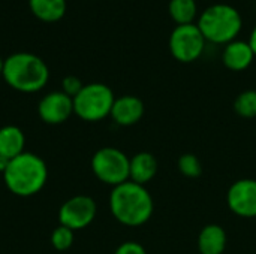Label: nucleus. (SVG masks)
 <instances>
[{
	"label": "nucleus",
	"mask_w": 256,
	"mask_h": 254,
	"mask_svg": "<svg viewBox=\"0 0 256 254\" xmlns=\"http://www.w3.org/2000/svg\"><path fill=\"white\" fill-rule=\"evenodd\" d=\"M158 169H159L158 159L152 153L148 151L136 153L135 156L130 157L129 162V181L136 183L140 186H146L156 177Z\"/></svg>",
	"instance_id": "13"
},
{
	"label": "nucleus",
	"mask_w": 256,
	"mask_h": 254,
	"mask_svg": "<svg viewBox=\"0 0 256 254\" xmlns=\"http://www.w3.org/2000/svg\"><path fill=\"white\" fill-rule=\"evenodd\" d=\"M32 13L44 22H57L64 13L68 3L66 0H28Z\"/></svg>",
	"instance_id": "16"
},
{
	"label": "nucleus",
	"mask_w": 256,
	"mask_h": 254,
	"mask_svg": "<svg viewBox=\"0 0 256 254\" xmlns=\"http://www.w3.org/2000/svg\"><path fill=\"white\" fill-rule=\"evenodd\" d=\"M234 111L242 118L256 117V90H244L234 100Z\"/></svg>",
	"instance_id": "18"
},
{
	"label": "nucleus",
	"mask_w": 256,
	"mask_h": 254,
	"mask_svg": "<svg viewBox=\"0 0 256 254\" xmlns=\"http://www.w3.org/2000/svg\"><path fill=\"white\" fill-rule=\"evenodd\" d=\"M116 96L102 82L84 84L82 90L74 97V114L84 121H100L110 117Z\"/></svg>",
	"instance_id": "5"
},
{
	"label": "nucleus",
	"mask_w": 256,
	"mask_h": 254,
	"mask_svg": "<svg viewBox=\"0 0 256 254\" xmlns=\"http://www.w3.org/2000/svg\"><path fill=\"white\" fill-rule=\"evenodd\" d=\"M255 60L254 49L246 40H232L225 45L222 51V63L226 69L232 72L246 70Z\"/></svg>",
	"instance_id": "12"
},
{
	"label": "nucleus",
	"mask_w": 256,
	"mask_h": 254,
	"mask_svg": "<svg viewBox=\"0 0 256 254\" xmlns=\"http://www.w3.org/2000/svg\"><path fill=\"white\" fill-rule=\"evenodd\" d=\"M168 12L177 25L194 24L198 16V3L196 0H170Z\"/></svg>",
	"instance_id": "17"
},
{
	"label": "nucleus",
	"mask_w": 256,
	"mask_h": 254,
	"mask_svg": "<svg viewBox=\"0 0 256 254\" xmlns=\"http://www.w3.org/2000/svg\"><path fill=\"white\" fill-rule=\"evenodd\" d=\"M144 112H146L144 102L136 96L126 94V96L116 97L110 117L116 124L129 127L140 123L141 118L144 117Z\"/></svg>",
	"instance_id": "11"
},
{
	"label": "nucleus",
	"mask_w": 256,
	"mask_h": 254,
	"mask_svg": "<svg viewBox=\"0 0 256 254\" xmlns=\"http://www.w3.org/2000/svg\"><path fill=\"white\" fill-rule=\"evenodd\" d=\"M196 25L207 42L226 45L236 40L240 34L243 28V16L232 4L214 3L198 15Z\"/></svg>",
	"instance_id": "4"
},
{
	"label": "nucleus",
	"mask_w": 256,
	"mask_h": 254,
	"mask_svg": "<svg viewBox=\"0 0 256 254\" xmlns=\"http://www.w3.org/2000/svg\"><path fill=\"white\" fill-rule=\"evenodd\" d=\"M206 37L201 33L196 22L176 25V28L170 34L168 46L171 55L180 63H192L196 61L206 48Z\"/></svg>",
	"instance_id": "7"
},
{
	"label": "nucleus",
	"mask_w": 256,
	"mask_h": 254,
	"mask_svg": "<svg viewBox=\"0 0 256 254\" xmlns=\"http://www.w3.org/2000/svg\"><path fill=\"white\" fill-rule=\"evenodd\" d=\"M38 114L46 124H62L74 114V99L63 91H51L40 99Z\"/></svg>",
	"instance_id": "10"
},
{
	"label": "nucleus",
	"mask_w": 256,
	"mask_h": 254,
	"mask_svg": "<svg viewBox=\"0 0 256 254\" xmlns=\"http://www.w3.org/2000/svg\"><path fill=\"white\" fill-rule=\"evenodd\" d=\"M226 205L231 213L242 219L256 217V180H237L226 192Z\"/></svg>",
	"instance_id": "9"
},
{
	"label": "nucleus",
	"mask_w": 256,
	"mask_h": 254,
	"mask_svg": "<svg viewBox=\"0 0 256 254\" xmlns=\"http://www.w3.org/2000/svg\"><path fill=\"white\" fill-rule=\"evenodd\" d=\"M110 210L118 223L129 228H138L152 219L154 202L146 186L126 181L112 187L110 195Z\"/></svg>",
	"instance_id": "1"
},
{
	"label": "nucleus",
	"mask_w": 256,
	"mask_h": 254,
	"mask_svg": "<svg viewBox=\"0 0 256 254\" xmlns=\"http://www.w3.org/2000/svg\"><path fill=\"white\" fill-rule=\"evenodd\" d=\"M9 159H6V157H3V156H0V172L3 174L4 171H6V168H8V165H9Z\"/></svg>",
	"instance_id": "24"
},
{
	"label": "nucleus",
	"mask_w": 256,
	"mask_h": 254,
	"mask_svg": "<svg viewBox=\"0 0 256 254\" xmlns=\"http://www.w3.org/2000/svg\"><path fill=\"white\" fill-rule=\"evenodd\" d=\"M2 76L14 90L34 93L46 85L50 69L40 57L32 52H15L4 60Z\"/></svg>",
	"instance_id": "3"
},
{
	"label": "nucleus",
	"mask_w": 256,
	"mask_h": 254,
	"mask_svg": "<svg viewBox=\"0 0 256 254\" xmlns=\"http://www.w3.org/2000/svg\"><path fill=\"white\" fill-rule=\"evenodd\" d=\"M3 180L10 193L20 198H30L46 184V163L39 156L24 151L9 162L3 172Z\"/></svg>",
	"instance_id": "2"
},
{
	"label": "nucleus",
	"mask_w": 256,
	"mask_h": 254,
	"mask_svg": "<svg viewBox=\"0 0 256 254\" xmlns=\"http://www.w3.org/2000/svg\"><path fill=\"white\" fill-rule=\"evenodd\" d=\"M3 63H4V60H2V57H0V76L3 73Z\"/></svg>",
	"instance_id": "25"
},
{
	"label": "nucleus",
	"mask_w": 256,
	"mask_h": 254,
	"mask_svg": "<svg viewBox=\"0 0 256 254\" xmlns=\"http://www.w3.org/2000/svg\"><path fill=\"white\" fill-rule=\"evenodd\" d=\"M249 45H250V48L254 49V54H255L256 57V25L254 27V30H252V33H250V36H249Z\"/></svg>",
	"instance_id": "23"
},
{
	"label": "nucleus",
	"mask_w": 256,
	"mask_h": 254,
	"mask_svg": "<svg viewBox=\"0 0 256 254\" xmlns=\"http://www.w3.org/2000/svg\"><path fill=\"white\" fill-rule=\"evenodd\" d=\"M114 254H147L146 249L136 241H126L120 244Z\"/></svg>",
	"instance_id": "22"
},
{
	"label": "nucleus",
	"mask_w": 256,
	"mask_h": 254,
	"mask_svg": "<svg viewBox=\"0 0 256 254\" xmlns=\"http://www.w3.org/2000/svg\"><path fill=\"white\" fill-rule=\"evenodd\" d=\"M178 172L186 178H198L202 174V163L196 157V154L184 153L178 157L177 162Z\"/></svg>",
	"instance_id": "19"
},
{
	"label": "nucleus",
	"mask_w": 256,
	"mask_h": 254,
	"mask_svg": "<svg viewBox=\"0 0 256 254\" xmlns=\"http://www.w3.org/2000/svg\"><path fill=\"white\" fill-rule=\"evenodd\" d=\"M130 159L118 148L104 147L92 157V171L94 177L108 186L117 187L129 181Z\"/></svg>",
	"instance_id": "6"
},
{
	"label": "nucleus",
	"mask_w": 256,
	"mask_h": 254,
	"mask_svg": "<svg viewBox=\"0 0 256 254\" xmlns=\"http://www.w3.org/2000/svg\"><path fill=\"white\" fill-rule=\"evenodd\" d=\"M228 244V235L220 225H206L196 240L200 254H224Z\"/></svg>",
	"instance_id": "14"
},
{
	"label": "nucleus",
	"mask_w": 256,
	"mask_h": 254,
	"mask_svg": "<svg viewBox=\"0 0 256 254\" xmlns=\"http://www.w3.org/2000/svg\"><path fill=\"white\" fill-rule=\"evenodd\" d=\"M98 213L94 199L86 195H76L68 199L58 210V220L62 226L70 231H81L92 225Z\"/></svg>",
	"instance_id": "8"
},
{
	"label": "nucleus",
	"mask_w": 256,
	"mask_h": 254,
	"mask_svg": "<svg viewBox=\"0 0 256 254\" xmlns=\"http://www.w3.org/2000/svg\"><path fill=\"white\" fill-rule=\"evenodd\" d=\"M62 87H63V93H66L69 97H75L84 87V84L81 82V79L78 76H74V75H68L63 78V82H62Z\"/></svg>",
	"instance_id": "21"
},
{
	"label": "nucleus",
	"mask_w": 256,
	"mask_h": 254,
	"mask_svg": "<svg viewBox=\"0 0 256 254\" xmlns=\"http://www.w3.org/2000/svg\"><path fill=\"white\" fill-rule=\"evenodd\" d=\"M51 244L57 252H66L74 244V231L66 226H57L51 234Z\"/></svg>",
	"instance_id": "20"
},
{
	"label": "nucleus",
	"mask_w": 256,
	"mask_h": 254,
	"mask_svg": "<svg viewBox=\"0 0 256 254\" xmlns=\"http://www.w3.org/2000/svg\"><path fill=\"white\" fill-rule=\"evenodd\" d=\"M26 136L16 126H4L0 129V156L12 160L24 153Z\"/></svg>",
	"instance_id": "15"
}]
</instances>
